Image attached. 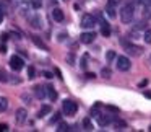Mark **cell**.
<instances>
[{
  "mask_svg": "<svg viewBox=\"0 0 151 132\" xmlns=\"http://www.w3.org/2000/svg\"><path fill=\"white\" fill-rule=\"evenodd\" d=\"M137 2H138V0H127V2H125V5L122 7L120 18H122V23H124V25H128V23H132V21H133Z\"/></svg>",
  "mask_w": 151,
  "mask_h": 132,
  "instance_id": "6da1fadb",
  "label": "cell"
},
{
  "mask_svg": "<svg viewBox=\"0 0 151 132\" xmlns=\"http://www.w3.org/2000/svg\"><path fill=\"white\" fill-rule=\"evenodd\" d=\"M120 44L124 46L125 52H127L128 56H141V52H143V49H141L140 46H135V44L128 43V41H125V39H122Z\"/></svg>",
  "mask_w": 151,
  "mask_h": 132,
  "instance_id": "7a4b0ae2",
  "label": "cell"
},
{
  "mask_svg": "<svg viewBox=\"0 0 151 132\" xmlns=\"http://www.w3.org/2000/svg\"><path fill=\"white\" fill-rule=\"evenodd\" d=\"M76 109H78V104L75 101H72V99H65L62 103V112L65 116H73L76 112Z\"/></svg>",
  "mask_w": 151,
  "mask_h": 132,
  "instance_id": "3957f363",
  "label": "cell"
},
{
  "mask_svg": "<svg viewBox=\"0 0 151 132\" xmlns=\"http://www.w3.org/2000/svg\"><path fill=\"white\" fill-rule=\"evenodd\" d=\"M94 26H96L94 17L89 15V13L83 15V17H81V28H83V30H91V28H94Z\"/></svg>",
  "mask_w": 151,
  "mask_h": 132,
  "instance_id": "277c9868",
  "label": "cell"
},
{
  "mask_svg": "<svg viewBox=\"0 0 151 132\" xmlns=\"http://www.w3.org/2000/svg\"><path fill=\"white\" fill-rule=\"evenodd\" d=\"M130 67H132V62L128 57H125V56L117 57V69L120 72H127V70H130Z\"/></svg>",
  "mask_w": 151,
  "mask_h": 132,
  "instance_id": "5b68a950",
  "label": "cell"
},
{
  "mask_svg": "<svg viewBox=\"0 0 151 132\" xmlns=\"http://www.w3.org/2000/svg\"><path fill=\"white\" fill-rule=\"evenodd\" d=\"M10 67L15 70V72H18V70H21L24 67V60L21 59L20 56H13L10 59Z\"/></svg>",
  "mask_w": 151,
  "mask_h": 132,
  "instance_id": "8992f818",
  "label": "cell"
},
{
  "mask_svg": "<svg viewBox=\"0 0 151 132\" xmlns=\"http://www.w3.org/2000/svg\"><path fill=\"white\" fill-rule=\"evenodd\" d=\"M28 21H29V25H31L33 28H36V30H41V28H42V20H41V17H39L37 13L28 17Z\"/></svg>",
  "mask_w": 151,
  "mask_h": 132,
  "instance_id": "52a82bcc",
  "label": "cell"
},
{
  "mask_svg": "<svg viewBox=\"0 0 151 132\" xmlns=\"http://www.w3.org/2000/svg\"><path fill=\"white\" fill-rule=\"evenodd\" d=\"M94 39H96V33H93V31H85V33H81V36H80V41H81L83 44H91Z\"/></svg>",
  "mask_w": 151,
  "mask_h": 132,
  "instance_id": "ba28073f",
  "label": "cell"
},
{
  "mask_svg": "<svg viewBox=\"0 0 151 132\" xmlns=\"http://www.w3.org/2000/svg\"><path fill=\"white\" fill-rule=\"evenodd\" d=\"M96 119H98V124L102 125V127H106V125H109L112 122V116H109V114H98Z\"/></svg>",
  "mask_w": 151,
  "mask_h": 132,
  "instance_id": "9c48e42d",
  "label": "cell"
},
{
  "mask_svg": "<svg viewBox=\"0 0 151 132\" xmlns=\"http://www.w3.org/2000/svg\"><path fill=\"white\" fill-rule=\"evenodd\" d=\"M34 96H36L37 99H44L47 96V93H46V86H42V85H37V86H34Z\"/></svg>",
  "mask_w": 151,
  "mask_h": 132,
  "instance_id": "30bf717a",
  "label": "cell"
},
{
  "mask_svg": "<svg viewBox=\"0 0 151 132\" xmlns=\"http://www.w3.org/2000/svg\"><path fill=\"white\" fill-rule=\"evenodd\" d=\"M17 122L18 124H21V122H24L26 121V116H28V111L24 108H20V109H17Z\"/></svg>",
  "mask_w": 151,
  "mask_h": 132,
  "instance_id": "8fae6325",
  "label": "cell"
},
{
  "mask_svg": "<svg viewBox=\"0 0 151 132\" xmlns=\"http://www.w3.org/2000/svg\"><path fill=\"white\" fill-rule=\"evenodd\" d=\"M10 10H12V7L8 4V0H0V13L7 15V13H10Z\"/></svg>",
  "mask_w": 151,
  "mask_h": 132,
  "instance_id": "7c38bea8",
  "label": "cell"
},
{
  "mask_svg": "<svg viewBox=\"0 0 151 132\" xmlns=\"http://www.w3.org/2000/svg\"><path fill=\"white\" fill-rule=\"evenodd\" d=\"M52 17H54V20L55 21H63V18H65V15H63V12L60 10V8H54V12H52Z\"/></svg>",
  "mask_w": 151,
  "mask_h": 132,
  "instance_id": "4fadbf2b",
  "label": "cell"
},
{
  "mask_svg": "<svg viewBox=\"0 0 151 132\" xmlns=\"http://www.w3.org/2000/svg\"><path fill=\"white\" fill-rule=\"evenodd\" d=\"M46 93H47V96H49V99L50 101H55L57 99V91H55V88L54 86H46Z\"/></svg>",
  "mask_w": 151,
  "mask_h": 132,
  "instance_id": "5bb4252c",
  "label": "cell"
},
{
  "mask_svg": "<svg viewBox=\"0 0 151 132\" xmlns=\"http://www.w3.org/2000/svg\"><path fill=\"white\" fill-rule=\"evenodd\" d=\"M141 18L145 21L151 18V5H143V12H141Z\"/></svg>",
  "mask_w": 151,
  "mask_h": 132,
  "instance_id": "9a60e30c",
  "label": "cell"
},
{
  "mask_svg": "<svg viewBox=\"0 0 151 132\" xmlns=\"http://www.w3.org/2000/svg\"><path fill=\"white\" fill-rule=\"evenodd\" d=\"M31 39H33V43L36 44L37 47H41V49H42V51H47V46H46V44L42 43V39H41L39 36H33V38H31Z\"/></svg>",
  "mask_w": 151,
  "mask_h": 132,
  "instance_id": "2e32d148",
  "label": "cell"
},
{
  "mask_svg": "<svg viewBox=\"0 0 151 132\" xmlns=\"http://www.w3.org/2000/svg\"><path fill=\"white\" fill-rule=\"evenodd\" d=\"M101 33L104 34V36H109V34H111V28H109V25L106 23V21H101Z\"/></svg>",
  "mask_w": 151,
  "mask_h": 132,
  "instance_id": "e0dca14e",
  "label": "cell"
},
{
  "mask_svg": "<svg viewBox=\"0 0 151 132\" xmlns=\"http://www.w3.org/2000/svg\"><path fill=\"white\" fill-rule=\"evenodd\" d=\"M0 82H2V83H7V82H10V75H8V73L5 72L4 69H0Z\"/></svg>",
  "mask_w": 151,
  "mask_h": 132,
  "instance_id": "ac0fdd59",
  "label": "cell"
},
{
  "mask_svg": "<svg viewBox=\"0 0 151 132\" xmlns=\"http://www.w3.org/2000/svg\"><path fill=\"white\" fill-rule=\"evenodd\" d=\"M106 13H107V17H111V18H115V7L114 5H109L107 4V8H106Z\"/></svg>",
  "mask_w": 151,
  "mask_h": 132,
  "instance_id": "d6986e66",
  "label": "cell"
},
{
  "mask_svg": "<svg viewBox=\"0 0 151 132\" xmlns=\"http://www.w3.org/2000/svg\"><path fill=\"white\" fill-rule=\"evenodd\" d=\"M29 5H31V4H24V2H23V4L20 5V13H21V15H24V17H28V12H29Z\"/></svg>",
  "mask_w": 151,
  "mask_h": 132,
  "instance_id": "ffe728a7",
  "label": "cell"
},
{
  "mask_svg": "<svg viewBox=\"0 0 151 132\" xmlns=\"http://www.w3.org/2000/svg\"><path fill=\"white\" fill-rule=\"evenodd\" d=\"M7 108H8V99L4 98V96H0V112H4Z\"/></svg>",
  "mask_w": 151,
  "mask_h": 132,
  "instance_id": "44dd1931",
  "label": "cell"
},
{
  "mask_svg": "<svg viewBox=\"0 0 151 132\" xmlns=\"http://www.w3.org/2000/svg\"><path fill=\"white\" fill-rule=\"evenodd\" d=\"M49 111H50V106L49 104H42V108H41V111L37 112V116H39V117H44Z\"/></svg>",
  "mask_w": 151,
  "mask_h": 132,
  "instance_id": "7402d4cb",
  "label": "cell"
},
{
  "mask_svg": "<svg viewBox=\"0 0 151 132\" xmlns=\"http://www.w3.org/2000/svg\"><path fill=\"white\" fill-rule=\"evenodd\" d=\"M57 131H59V132H67V131H68V124L63 122V121H60L59 125H57Z\"/></svg>",
  "mask_w": 151,
  "mask_h": 132,
  "instance_id": "603a6c76",
  "label": "cell"
},
{
  "mask_svg": "<svg viewBox=\"0 0 151 132\" xmlns=\"http://www.w3.org/2000/svg\"><path fill=\"white\" fill-rule=\"evenodd\" d=\"M114 59H115V52L114 51H107V52H106V60H107V62H112Z\"/></svg>",
  "mask_w": 151,
  "mask_h": 132,
  "instance_id": "cb8c5ba5",
  "label": "cell"
},
{
  "mask_svg": "<svg viewBox=\"0 0 151 132\" xmlns=\"http://www.w3.org/2000/svg\"><path fill=\"white\" fill-rule=\"evenodd\" d=\"M83 127H85L86 131H91V129H93V124H91V121H89L88 117L83 119Z\"/></svg>",
  "mask_w": 151,
  "mask_h": 132,
  "instance_id": "d4e9b609",
  "label": "cell"
},
{
  "mask_svg": "<svg viewBox=\"0 0 151 132\" xmlns=\"http://www.w3.org/2000/svg\"><path fill=\"white\" fill-rule=\"evenodd\" d=\"M145 43H148V44H151V30H146L145 31Z\"/></svg>",
  "mask_w": 151,
  "mask_h": 132,
  "instance_id": "484cf974",
  "label": "cell"
},
{
  "mask_svg": "<svg viewBox=\"0 0 151 132\" xmlns=\"http://www.w3.org/2000/svg\"><path fill=\"white\" fill-rule=\"evenodd\" d=\"M99 108H101V103H96V104L93 106V109H91V116H98Z\"/></svg>",
  "mask_w": 151,
  "mask_h": 132,
  "instance_id": "4316f807",
  "label": "cell"
},
{
  "mask_svg": "<svg viewBox=\"0 0 151 132\" xmlns=\"http://www.w3.org/2000/svg\"><path fill=\"white\" fill-rule=\"evenodd\" d=\"M80 67H81L83 70L88 67V56H83V57H81V64H80Z\"/></svg>",
  "mask_w": 151,
  "mask_h": 132,
  "instance_id": "83f0119b",
  "label": "cell"
},
{
  "mask_svg": "<svg viewBox=\"0 0 151 132\" xmlns=\"http://www.w3.org/2000/svg\"><path fill=\"white\" fill-rule=\"evenodd\" d=\"M34 75H36L34 67H28V77H29V78H34Z\"/></svg>",
  "mask_w": 151,
  "mask_h": 132,
  "instance_id": "f1b7e54d",
  "label": "cell"
},
{
  "mask_svg": "<svg viewBox=\"0 0 151 132\" xmlns=\"http://www.w3.org/2000/svg\"><path fill=\"white\" fill-rule=\"evenodd\" d=\"M102 77H104V78H111V70H109V69H102Z\"/></svg>",
  "mask_w": 151,
  "mask_h": 132,
  "instance_id": "f546056e",
  "label": "cell"
},
{
  "mask_svg": "<svg viewBox=\"0 0 151 132\" xmlns=\"http://www.w3.org/2000/svg\"><path fill=\"white\" fill-rule=\"evenodd\" d=\"M115 125H117V127H127V122L125 121H115Z\"/></svg>",
  "mask_w": 151,
  "mask_h": 132,
  "instance_id": "4dcf8cb0",
  "label": "cell"
},
{
  "mask_svg": "<svg viewBox=\"0 0 151 132\" xmlns=\"http://www.w3.org/2000/svg\"><path fill=\"white\" fill-rule=\"evenodd\" d=\"M31 7L39 8V7H41V0H33V2H31Z\"/></svg>",
  "mask_w": 151,
  "mask_h": 132,
  "instance_id": "1f68e13d",
  "label": "cell"
},
{
  "mask_svg": "<svg viewBox=\"0 0 151 132\" xmlns=\"http://www.w3.org/2000/svg\"><path fill=\"white\" fill-rule=\"evenodd\" d=\"M120 2H122V0H109L107 4H109V5H114V7H115V5H119Z\"/></svg>",
  "mask_w": 151,
  "mask_h": 132,
  "instance_id": "d6a6232c",
  "label": "cell"
},
{
  "mask_svg": "<svg viewBox=\"0 0 151 132\" xmlns=\"http://www.w3.org/2000/svg\"><path fill=\"white\" fill-rule=\"evenodd\" d=\"M42 77H46V78H52V73L47 72V70H44V72H42Z\"/></svg>",
  "mask_w": 151,
  "mask_h": 132,
  "instance_id": "836d02e7",
  "label": "cell"
},
{
  "mask_svg": "<svg viewBox=\"0 0 151 132\" xmlns=\"http://www.w3.org/2000/svg\"><path fill=\"white\" fill-rule=\"evenodd\" d=\"M141 5H151V0H138Z\"/></svg>",
  "mask_w": 151,
  "mask_h": 132,
  "instance_id": "e575fe53",
  "label": "cell"
},
{
  "mask_svg": "<svg viewBox=\"0 0 151 132\" xmlns=\"http://www.w3.org/2000/svg\"><path fill=\"white\" fill-rule=\"evenodd\" d=\"M59 119H60V112H57V114H55V116H54V117H52V121H50V122H57V121H59Z\"/></svg>",
  "mask_w": 151,
  "mask_h": 132,
  "instance_id": "d590c367",
  "label": "cell"
},
{
  "mask_svg": "<svg viewBox=\"0 0 151 132\" xmlns=\"http://www.w3.org/2000/svg\"><path fill=\"white\" fill-rule=\"evenodd\" d=\"M67 59H68V62L72 64L73 60H75V54H68V57H67Z\"/></svg>",
  "mask_w": 151,
  "mask_h": 132,
  "instance_id": "8d00e7d4",
  "label": "cell"
},
{
  "mask_svg": "<svg viewBox=\"0 0 151 132\" xmlns=\"http://www.w3.org/2000/svg\"><path fill=\"white\" fill-rule=\"evenodd\" d=\"M65 38H67V34L62 33V34H59V38H57V39H59V41H65Z\"/></svg>",
  "mask_w": 151,
  "mask_h": 132,
  "instance_id": "74e56055",
  "label": "cell"
},
{
  "mask_svg": "<svg viewBox=\"0 0 151 132\" xmlns=\"http://www.w3.org/2000/svg\"><path fill=\"white\" fill-rule=\"evenodd\" d=\"M7 129H8V125H7V124H0V132L7 131Z\"/></svg>",
  "mask_w": 151,
  "mask_h": 132,
  "instance_id": "f35d334b",
  "label": "cell"
},
{
  "mask_svg": "<svg viewBox=\"0 0 151 132\" xmlns=\"http://www.w3.org/2000/svg\"><path fill=\"white\" fill-rule=\"evenodd\" d=\"M143 95H145V98H148V99H151V91H148V90H146V91H145V93H143Z\"/></svg>",
  "mask_w": 151,
  "mask_h": 132,
  "instance_id": "ab89813d",
  "label": "cell"
},
{
  "mask_svg": "<svg viewBox=\"0 0 151 132\" xmlns=\"http://www.w3.org/2000/svg\"><path fill=\"white\" fill-rule=\"evenodd\" d=\"M8 38H10V34H7V33H4V34H2V41H7Z\"/></svg>",
  "mask_w": 151,
  "mask_h": 132,
  "instance_id": "60d3db41",
  "label": "cell"
},
{
  "mask_svg": "<svg viewBox=\"0 0 151 132\" xmlns=\"http://www.w3.org/2000/svg\"><path fill=\"white\" fill-rule=\"evenodd\" d=\"M107 109H109V111H114V112H117V111H119L117 108H114V106H107Z\"/></svg>",
  "mask_w": 151,
  "mask_h": 132,
  "instance_id": "b9f144b4",
  "label": "cell"
},
{
  "mask_svg": "<svg viewBox=\"0 0 151 132\" xmlns=\"http://www.w3.org/2000/svg\"><path fill=\"white\" fill-rule=\"evenodd\" d=\"M86 77H88V78H94L96 75H94V73H86Z\"/></svg>",
  "mask_w": 151,
  "mask_h": 132,
  "instance_id": "7bdbcfd3",
  "label": "cell"
},
{
  "mask_svg": "<svg viewBox=\"0 0 151 132\" xmlns=\"http://www.w3.org/2000/svg\"><path fill=\"white\" fill-rule=\"evenodd\" d=\"M5 51H7V49H5V46L2 44V46H0V52H5Z\"/></svg>",
  "mask_w": 151,
  "mask_h": 132,
  "instance_id": "ee69618b",
  "label": "cell"
},
{
  "mask_svg": "<svg viewBox=\"0 0 151 132\" xmlns=\"http://www.w3.org/2000/svg\"><path fill=\"white\" fill-rule=\"evenodd\" d=\"M0 21H2V13H0Z\"/></svg>",
  "mask_w": 151,
  "mask_h": 132,
  "instance_id": "f6af8a7d",
  "label": "cell"
},
{
  "mask_svg": "<svg viewBox=\"0 0 151 132\" xmlns=\"http://www.w3.org/2000/svg\"><path fill=\"white\" fill-rule=\"evenodd\" d=\"M150 64H151V57H150Z\"/></svg>",
  "mask_w": 151,
  "mask_h": 132,
  "instance_id": "bcb514c9",
  "label": "cell"
},
{
  "mask_svg": "<svg viewBox=\"0 0 151 132\" xmlns=\"http://www.w3.org/2000/svg\"><path fill=\"white\" fill-rule=\"evenodd\" d=\"M150 131H151V127H150Z\"/></svg>",
  "mask_w": 151,
  "mask_h": 132,
  "instance_id": "7dc6e473",
  "label": "cell"
}]
</instances>
